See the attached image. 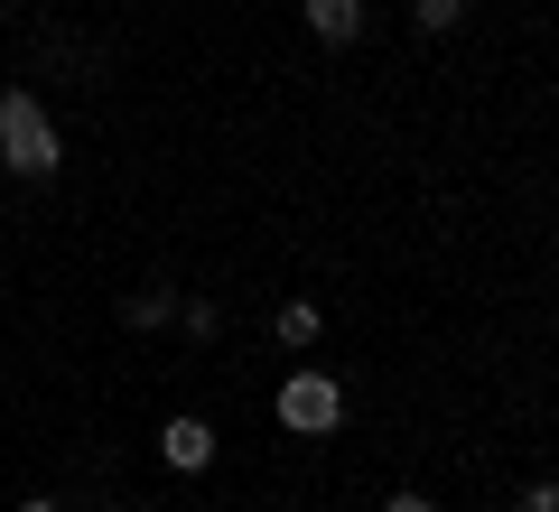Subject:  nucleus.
Masks as SVG:
<instances>
[{
    "instance_id": "1a4fd4ad",
    "label": "nucleus",
    "mask_w": 559,
    "mask_h": 512,
    "mask_svg": "<svg viewBox=\"0 0 559 512\" xmlns=\"http://www.w3.org/2000/svg\"><path fill=\"white\" fill-rule=\"evenodd\" d=\"M382 512H439V503H429V493H392Z\"/></svg>"
},
{
    "instance_id": "6e6552de",
    "label": "nucleus",
    "mask_w": 559,
    "mask_h": 512,
    "mask_svg": "<svg viewBox=\"0 0 559 512\" xmlns=\"http://www.w3.org/2000/svg\"><path fill=\"white\" fill-rule=\"evenodd\" d=\"M522 512H559V475H540V485L522 493Z\"/></svg>"
},
{
    "instance_id": "423d86ee",
    "label": "nucleus",
    "mask_w": 559,
    "mask_h": 512,
    "mask_svg": "<svg viewBox=\"0 0 559 512\" xmlns=\"http://www.w3.org/2000/svg\"><path fill=\"white\" fill-rule=\"evenodd\" d=\"M121 317H131V326H168L178 298H168V289H140V298H121Z\"/></svg>"
},
{
    "instance_id": "20e7f679",
    "label": "nucleus",
    "mask_w": 559,
    "mask_h": 512,
    "mask_svg": "<svg viewBox=\"0 0 559 512\" xmlns=\"http://www.w3.org/2000/svg\"><path fill=\"white\" fill-rule=\"evenodd\" d=\"M308 28H318V47H355L364 38V0H299Z\"/></svg>"
},
{
    "instance_id": "0eeeda50",
    "label": "nucleus",
    "mask_w": 559,
    "mask_h": 512,
    "mask_svg": "<svg viewBox=\"0 0 559 512\" xmlns=\"http://www.w3.org/2000/svg\"><path fill=\"white\" fill-rule=\"evenodd\" d=\"M411 20H419V28H429V38H448V28H457V20H466V0H411Z\"/></svg>"
},
{
    "instance_id": "9d476101",
    "label": "nucleus",
    "mask_w": 559,
    "mask_h": 512,
    "mask_svg": "<svg viewBox=\"0 0 559 512\" xmlns=\"http://www.w3.org/2000/svg\"><path fill=\"white\" fill-rule=\"evenodd\" d=\"M20 512H66V503H47V493H28V503H20Z\"/></svg>"
},
{
    "instance_id": "f257e3e1",
    "label": "nucleus",
    "mask_w": 559,
    "mask_h": 512,
    "mask_svg": "<svg viewBox=\"0 0 559 512\" xmlns=\"http://www.w3.org/2000/svg\"><path fill=\"white\" fill-rule=\"evenodd\" d=\"M57 121H47V103L28 94V84H10V94H0V168H10V178H57Z\"/></svg>"
},
{
    "instance_id": "f03ea898",
    "label": "nucleus",
    "mask_w": 559,
    "mask_h": 512,
    "mask_svg": "<svg viewBox=\"0 0 559 512\" xmlns=\"http://www.w3.org/2000/svg\"><path fill=\"white\" fill-rule=\"evenodd\" d=\"M280 429H289V438H336L345 429L336 373H289V382H280Z\"/></svg>"
},
{
    "instance_id": "39448f33",
    "label": "nucleus",
    "mask_w": 559,
    "mask_h": 512,
    "mask_svg": "<svg viewBox=\"0 0 559 512\" xmlns=\"http://www.w3.org/2000/svg\"><path fill=\"white\" fill-rule=\"evenodd\" d=\"M271 335H280V345H289V355H308V345H318V335H326V308H318V298H289V308L271 317Z\"/></svg>"
},
{
    "instance_id": "7ed1b4c3",
    "label": "nucleus",
    "mask_w": 559,
    "mask_h": 512,
    "mask_svg": "<svg viewBox=\"0 0 559 512\" xmlns=\"http://www.w3.org/2000/svg\"><path fill=\"white\" fill-rule=\"evenodd\" d=\"M159 456H168V466H178V475H205V466H215V429H205V419H168V429H159Z\"/></svg>"
}]
</instances>
